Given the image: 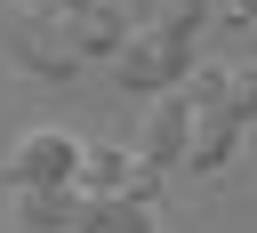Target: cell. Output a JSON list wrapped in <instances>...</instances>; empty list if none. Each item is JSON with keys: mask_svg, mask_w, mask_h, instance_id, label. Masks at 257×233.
<instances>
[{"mask_svg": "<svg viewBox=\"0 0 257 233\" xmlns=\"http://www.w3.org/2000/svg\"><path fill=\"white\" fill-rule=\"evenodd\" d=\"M72 48H88V56H120V48H128L120 8H112V0H96L88 16H72Z\"/></svg>", "mask_w": 257, "mask_h": 233, "instance_id": "obj_8", "label": "cell"}, {"mask_svg": "<svg viewBox=\"0 0 257 233\" xmlns=\"http://www.w3.org/2000/svg\"><path fill=\"white\" fill-rule=\"evenodd\" d=\"M0 8H8V0H0Z\"/></svg>", "mask_w": 257, "mask_h": 233, "instance_id": "obj_9", "label": "cell"}, {"mask_svg": "<svg viewBox=\"0 0 257 233\" xmlns=\"http://www.w3.org/2000/svg\"><path fill=\"white\" fill-rule=\"evenodd\" d=\"M72 185H80V201H112V193L153 201V193H161V177H153V169H137V153H128V145H88Z\"/></svg>", "mask_w": 257, "mask_h": 233, "instance_id": "obj_2", "label": "cell"}, {"mask_svg": "<svg viewBox=\"0 0 257 233\" xmlns=\"http://www.w3.org/2000/svg\"><path fill=\"white\" fill-rule=\"evenodd\" d=\"M185 153H193V96L169 88V96H153V112H145V145H137V161L161 177V169H177Z\"/></svg>", "mask_w": 257, "mask_h": 233, "instance_id": "obj_3", "label": "cell"}, {"mask_svg": "<svg viewBox=\"0 0 257 233\" xmlns=\"http://www.w3.org/2000/svg\"><path fill=\"white\" fill-rule=\"evenodd\" d=\"M16 48H24V64L32 72H72V32H64V16H32V24H16Z\"/></svg>", "mask_w": 257, "mask_h": 233, "instance_id": "obj_4", "label": "cell"}, {"mask_svg": "<svg viewBox=\"0 0 257 233\" xmlns=\"http://www.w3.org/2000/svg\"><path fill=\"white\" fill-rule=\"evenodd\" d=\"M233 145H241V121L233 112H193V169H225L233 161Z\"/></svg>", "mask_w": 257, "mask_h": 233, "instance_id": "obj_7", "label": "cell"}, {"mask_svg": "<svg viewBox=\"0 0 257 233\" xmlns=\"http://www.w3.org/2000/svg\"><path fill=\"white\" fill-rule=\"evenodd\" d=\"M80 137L72 129H56V121H40V129H24L16 145H8V161H0V177H8V193H56V185H72L80 177Z\"/></svg>", "mask_w": 257, "mask_h": 233, "instance_id": "obj_1", "label": "cell"}, {"mask_svg": "<svg viewBox=\"0 0 257 233\" xmlns=\"http://www.w3.org/2000/svg\"><path fill=\"white\" fill-rule=\"evenodd\" d=\"M16 225H24V233H80V185L16 193Z\"/></svg>", "mask_w": 257, "mask_h": 233, "instance_id": "obj_5", "label": "cell"}, {"mask_svg": "<svg viewBox=\"0 0 257 233\" xmlns=\"http://www.w3.org/2000/svg\"><path fill=\"white\" fill-rule=\"evenodd\" d=\"M80 233H161V225H153V201L112 193V201H80Z\"/></svg>", "mask_w": 257, "mask_h": 233, "instance_id": "obj_6", "label": "cell"}]
</instances>
